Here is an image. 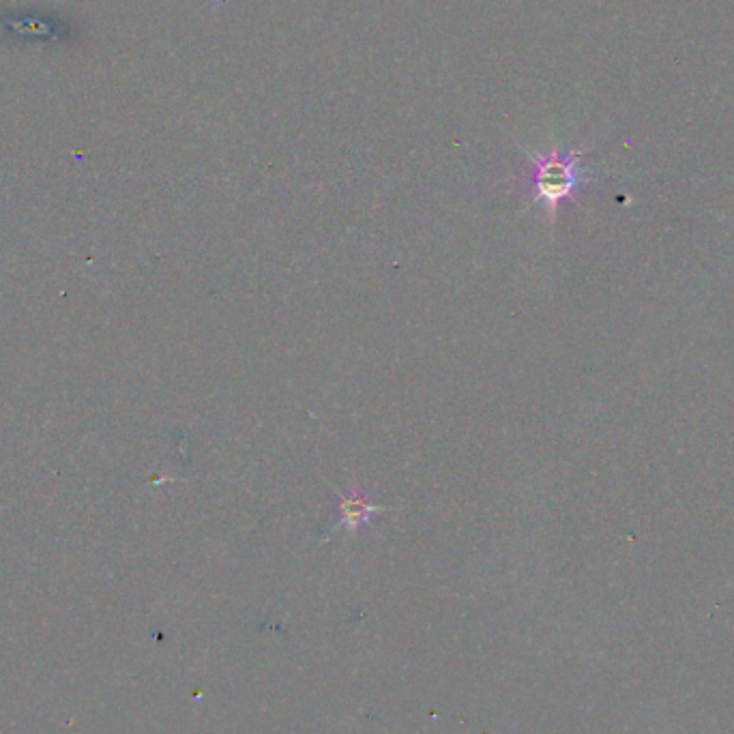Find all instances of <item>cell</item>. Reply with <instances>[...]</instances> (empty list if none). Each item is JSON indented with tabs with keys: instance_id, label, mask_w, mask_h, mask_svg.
<instances>
[{
	"instance_id": "1",
	"label": "cell",
	"mask_w": 734,
	"mask_h": 734,
	"mask_svg": "<svg viewBox=\"0 0 734 734\" xmlns=\"http://www.w3.org/2000/svg\"><path fill=\"white\" fill-rule=\"evenodd\" d=\"M582 157V151H528V159H531L528 187L533 192V200L546 209L550 222L556 219V211L563 202L574 200L580 189L593 181L582 166Z\"/></svg>"
},
{
	"instance_id": "2",
	"label": "cell",
	"mask_w": 734,
	"mask_h": 734,
	"mask_svg": "<svg viewBox=\"0 0 734 734\" xmlns=\"http://www.w3.org/2000/svg\"><path fill=\"white\" fill-rule=\"evenodd\" d=\"M337 496H340V522H337L333 531L344 528L348 533H357L363 524H370L374 516L385 511L383 507L376 505L370 496L357 490H350L346 494L340 492Z\"/></svg>"
}]
</instances>
